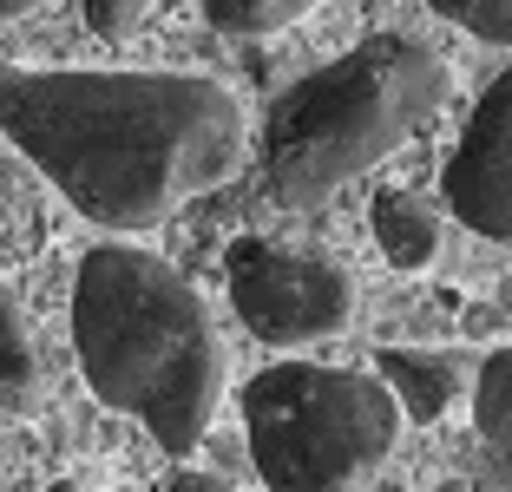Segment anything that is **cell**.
<instances>
[{
	"instance_id": "cell-8",
	"label": "cell",
	"mask_w": 512,
	"mask_h": 492,
	"mask_svg": "<svg viewBox=\"0 0 512 492\" xmlns=\"http://www.w3.org/2000/svg\"><path fill=\"white\" fill-rule=\"evenodd\" d=\"M368 224H375V243L394 269H427L440 256V210L414 191H381Z\"/></svg>"
},
{
	"instance_id": "cell-5",
	"label": "cell",
	"mask_w": 512,
	"mask_h": 492,
	"mask_svg": "<svg viewBox=\"0 0 512 492\" xmlns=\"http://www.w3.org/2000/svg\"><path fill=\"white\" fill-rule=\"evenodd\" d=\"M224 283L237 302V322L256 342L270 348H302V342H329L355 322V276L348 263L302 243L276 237H237L224 250Z\"/></svg>"
},
{
	"instance_id": "cell-7",
	"label": "cell",
	"mask_w": 512,
	"mask_h": 492,
	"mask_svg": "<svg viewBox=\"0 0 512 492\" xmlns=\"http://www.w3.org/2000/svg\"><path fill=\"white\" fill-rule=\"evenodd\" d=\"M375 374L388 381V394L401 401L407 420H440L447 407L473 401L480 361L460 355V348H381Z\"/></svg>"
},
{
	"instance_id": "cell-13",
	"label": "cell",
	"mask_w": 512,
	"mask_h": 492,
	"mask_svg": "<svg viewBox=\"0 0 512 492\" xmlns=\"http://www.w3.org/2000/svg\"><path fill=\"white\" fill-rule=\"evenodd\" d=\"M151 0H86V20L92 33H106V40H119V33H132L138 20H145Z\"/></svg>"
},
{
	"instance_id": "cell-10",
	"label": "cell",
	"mask_w": 512,
	"mask_h": 492,
	"mask_svg": "<svg viewBox=\"0 0 512 492\" xmlns=\"http://www.w3.org/2000/svg\"><path fill=\"white\" fill-rule=\"evenodd\" d=\"M473 427L493 447V460L512 466V348L486 355L480 374H473Z\"/></svg>"
},
{
	"instance_id": "cell-4",
	"label": "cell",
	"mask_w": 512,
	"mask_h": 492,
	"mask_svg": "<svg viewBox=\"0 0 512 492\" xmlns=\"http://www.w3.org/2000/svg\"><path fill=\"white\" fill-rule=\"evenodd\" d=\"M401 401L381 374L276 361L243 388L250 460L270 492H362L401 447Z\"/></svg>"
},
{
	"instance_id": "cell-2",
	"label": "cell",
	"mask_w": 512,
	"mask_h": 492,
	"mask_svg": "<svg viewBox=\"0 0 512 492\" xmlns=\"http://www.w3.org/2000/svg\"><path fill=\"white\" fill-rule=\"evenodd\" d=\"M73 348L92 394L158 440L191 453L224 407V335L184 269L138 243H99L79 256Z\"/></svg>"
},
{
	"instance_id": "cell-14",
	"label": "cell",
	"mask_w": 512,
	"mask_h": 492,
	"mask_svg": "<svg viewBox=\"0 0 512 492\" xmlns=\"http://www.w3.org/2000/svg\"><path fill=\"white\" fill-rule=\"evenodd\" d=\"M171 492H237V486L217 479V473H178V479H171Z\"/></svg>"
},
{
	"instance_id": "cell-12",
	"label": "cell",
	"mask_w": 512,
	"mask_h": 492,
	"mask_svg": "<svg viewBox=\"0 0 512 492\" xmlns=\"http://www.w3.org/2000/svg\"><path fill=\"white\" fill-rule=\"evenodd\" d=\"M434 14H447L453 27H467L473 40L512 46V0H434Z\"/></svg>"
},
{
	"instance_id": "cell-6",
	"label": "cell",
	"mask_w": 512,
	"mask_h": 492,
	"mask_svg": "<svg viewBox=\"0 0 512 492\" xmlns=\"http://www.w3.org/2000/svg\"><path fill=\"white\" fill-rule=\"evenodd\" d=\"M447 210L486 243L512 250V66L480 92L447 158Z\"/></svg>"
},
{
	"instance_id": "cell-15",
	"label": "cell",
	"mask_w": 512,
	"mask_h": 492,
	"mask_svg": "<svg viewBox=\"0 0 512 492\" xmlns=\"http://www.w3.org/2000/svg\"><path fill=\"white\" fill-rule=\"evenodd\" d=\"M40 0H0V20H20V14H33Z\"/></svg>"
},
{
	"instance_id": "cell-9",
	"label": "cell",
	"mask_w": 512,
	"mask_h": 492,
	"mask_svg": "<svg viewBox=\"0 0 512 492\" xmlns=\"http://www.w3.org/2000/svg\"><path fill=\"white\" fill-rule=\"evenodd\" d=\"M0 407H14V414L40 407V348L7 283H0Z\"/></svg>"
},
{
	"instance_id": "cell-17",
	"label": "cell",
	"mask_w": 512,
	"mask_h": 492,
	"mask_svg": "<svg viewBox=\"0 0 512 492\" xmlns=\"http://www.w3.org/2000/svg\"><path fill=\"white\" fill-rule=\"evenodd\" d=\"M434 492H467V486H453V479H447V486H434Z\"/></svg>"
},
{
	"instance_id": "cell-1",
	"label": "cell",
	"mask_w": 512,
	"mask_h": 492,
	"mask_svg": "<svg viewBox=\"0 0 512 492\" xmlns=\"http://www.w3.org/2000/svg\"><path fill=\"white\" fill-rule=\"evenodd\" d=\"M0 132L99 230H151L243 158V105L204 73L0 66Z\"/></svg>"
},
{
	"instance_id": "cell-11",
	"label": "cell",
	"mask_w": 512,
	"mask_h": 492,
	"mask_svg": "<svg viewBox=\"0 0 512 492\" xmlns=\"http://www.w3.org/2000/svg\"><path fill=\"white\" fill-rule=\"evenodd\" d=\"M316 0H204V20L230 40H263V33H283L309 14Z\"/></svg>"
},
{
	"instance_id": "cell-16",
	"label": "cell",
	"mask_w": 512,
	"mask_h": 492,
	"mask_svg": "<svg viewBox=\"0 0 512 492\" xmlns=\"http://www.w3.org/2000/svg\"><path fill=\"white\" fill-rule=\"evenodd\" d=\"M46 492H92V486H79V479H60V486H46Z\"/></svg>"
},
{
	"instance_id": "cell-3",
	"label": "cell",
	"mask_w": 512,
	"mask_h": 492,
	"mask_svg": "<svg viewBox=\"0 0 512 492\" xmlns=\"http://www.w3.org/2000/svg\"><path fill=\"white\" fill-rule=\"evenodd\" d=\"M440 99H447V66L427 40L375 33L348 46L342 60L296 79L270 105V125H263L270 197L289 210L335 197L381 158H394L440 112Z\"/></svg>"
}]
</instances>
